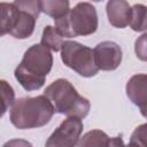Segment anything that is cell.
Masks as SVG:
<instances>
[{"label":"cell","instance_id":"cell-1","mask_svg":"<svg viewBox=\"0 0 147 147\" xmlns=\"http://www.w3.org/2000/svg\"><path fill=\"white\" fill-rule=\"evenodd\" d=\"M1 9V36L9 33L16 39L29 38L36 26L41 11L39 0H15L14 2L0 3Z\"/></svg>","mask_w":147,"mask_h":147},{"label":"cell","instance_id":"cell-2","mask_svg":"<svg viewBox=\"0 0 147 147\" xmlns=\"http://www.w3.org/2000/svg\"><path fill=\"white\" fill-rule=\"evenodd\" d=\"M53 67V55L41 44L30 46L14 71V76L25 91H37L45 84Z\"/></svg>","mask_w":147,"mask_h":147},{"label":"cell","instance_id":"cell-3","mask_svg":"<svg viewBox=\"0 0 147 147\" xmlns=\"http://www.w3.org/2000/svg\"><path fill=\"white\" fill-rule=\"evenodd\" d=\"M55 110L46 95L17 99L9 111L10 123L18 130L37 129L49 123Z\"/></svg>","mask_w":147,"mask_h":147},{"label":"cell","instance_id":"cell-4","mask_svg":"<svg viewBox=\"0 0 147 147\" xmlns=\"http://www.w3.org/2000/svg\"><path fill=\"white\" fill-rule=\"evenodd\" d=\"M44 95L49 99L57 114L82 119L90 113L91 103L88 99L82 96L68 79L59 78L54 80L45 88Z\"/></svg>","mask_w":147,"mask_h":147},{"label":"cell","instance_id":"cell-5","mask_svg":"<svg viewBox=\"0 0 147 147\" xmlns=\"http://www.w3.org/2000/svg\"><path fill=\"white\" fill-rule=\"evenodd\" d=\"M56 31L65 38L90 36L98 30L99 20L95 7L90 2H78L63 17L55 20Z\"/></svg>","mask_w":147,"mask_h":147},{"label":"cell","instance_id":"cell-6","mask_svg":"<svg viewBox=\"0 0 147 147\" xmlns=\"http://www.w3.org/2000/svg\"><path fill=\"white\" fill-rule=\"evenodd\" d=\"M61 60L68 68L82 77H93L99 68L95 64L93 49L75 40H65L61 48Z\"/></svg>","mask_w":147,"mask_h":147},{"label":"cell","instance_id":"cell-7","mask_svg":"<svg viewBox=\"0 0 147 147\" xmlns=\"http://www.w3.org/2000/svg\"><path fill=\"white\" fill-rule=\"evenodd\" d=\"M84 125L78 117H68L46 140L45 147H76L80 140Z\"/></svg>","mask_w":147,"mask_h":147},{"label":"cell","instance_id":"cell-8","mask_svg":"<svg viewBox=\"0 0 147 147\" xmlns=\"http://www.w3.org/2000/svg\"><path fill=\"white\" fill-rule=\"evenodd\" d=\"M93 53L96 67L99 70L103 71H113L117 69L123 59V53L119 45L109 40L99 42L94 47Z\"/></svg>","mask_w":147,"mask_h":147},{"label":"cell","instance_id":"cell-9","mask_svg":"<svg viewBox=\"0 0 147 147\" xmlns=\"http://www.w3.org/2000/svg\"><path fill=\"white\" fill-rule=\"evenodd\" d=\"M125 92L130 101L147 118V74L133 75L126 83Z\"/></svg>","mask_w":147,"mask_h":147},{"label":"cell","instance_id":"cell-10","mask_svg":"<svg viewBox=\"0 0 147 147\" xmlns=\"http://www.w3.org/2000/svg\"><path fill=\"white\" fill-rule=\"evenodd\" d=\"M77 147H125V145L121 136L110 138L106 132L94 129L80 138Z\"/></svg>","mask_w":147,"mask_h":147},{"label":"cell","instance_id":"cell-11","mask_svg":"<svg viewBox=\"0 0 147 147\" xmlns=\"http://www.w3.org/2000/svg\"><path fill=\"white\" fill-rule=\"evenodd\" d=\"M106 11L109 23L118 29L130 24L131 6L125 0H110L106 5Z\"/></svg>","mask_w":147,"mask_h":147},{"label":"cell","instance_id":"cell-12","mask_svg":"<svg viewBox=\"0 0 147 147\" xmlns=\"http://www.w3.org/2000/svg\"><path fill=\"white\" fill-rule=\"evenodd\" d=\"M41 11L55 20L67 15L70 10V2L68 0H44L40 1Z\"/></svg>","mask_w":147,"mask_h":147},{"label":"cell","instance_id":"cell-13","mask_svg":"<svg viewBox=\"0 0 147 147\" xmlns=\"http://www.w3.org/2000/svg\"><path fill=\"white\" fill-rule=\"evenodd\" d=\"M129 25L136 32H142L147 30V6L142 3H136L131 7Z\"/></svg>","mask_w":147,"mask_h":147},{"label":"cell","instance_id":"cell-14","mask_svg":"<svg viewBox=\"0 0 147 147\" xmlns=\"http://www.w3.org/2000/svg\"><path fill=\"white\" fill-rule=\"evenodd\" d=\"M63 38L62 36L56 31L55 28L51 25H46L44 28L42 34H41V40L40 44L45 46L48 49H52L53 52H59L61 51L63 46Z\"/></svg>","mask_w":147,"mask_h":147},{"label":"cell","instance_id":"cell-15","mask_svg":"<svg viewBox=\"0 0 147 147\" xmlns=\"http://www.w3.org/2000/svg\"><path fill=\"white\" fill-rule=\"evenodd\" d=\"M0 85H1V100H2V115L7 111L8 107L13 106L15 100V92L13 90V87L3 79L0 80Z\"/></svg>","mask_w":147,"mask_h":147},{"label":"cell","instance_id":"cell-16","mask_svg":"<svg viewBox=\"0 0 147 147\" xmlns=\"http://www.w3.org/2000/svg\"><path fill=\"white\" fill-rule=\"evenodd\" d=\"M130 141L137 144L140 147H147V123H144L134 129Z\"/></svg>","mask_w":147,"mask_h":147},{"label":"cell","instance_id":"cell-17","mask_svg":"<svg viewBox=\"0 0 147 147\" xmlns=\"http://www.w3.org/2000/svg\"><path fill=\"white\" fill-rule=\"evenodd\" d=\"M134 53L140 61L147 62V32L137 38L134 42Z\"/></svg>","mask_w":147,"mask_h":147},{"label":"cell","instance_id":"cell-18","mask_svg":"<svg viewBox=\"0 0 147 147\" xmlns=\"http://www.w3.org/2000/svg\"><path fill=\"white\" fill-rule=\"evenodd\" d=\"M2 147H33L32 144L25 139H10L3 144Z\"/></svg>","mask_w":147,"mask_h":147},{"label":"cell","instance_id":"cell-19","mask_svg":"<svg viewBox=\"0 0 147 147\" xmlns=\"http://www.w3.org/2000/svg\"><path fill=\"white\" fill-rule=\"evenodd\" d=\"M125 147H140V146H138L137 144H134V142H132V141H130Z\"/></svg>","mask_w":147,"mask_h":147}]
</instances>
